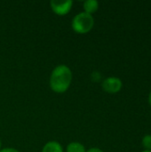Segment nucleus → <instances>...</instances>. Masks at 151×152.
<instances>
[{"label":"nucleus","mask_w":151,"mask_h":152,"mask_svg":"<svg viewBox=\"0 0 151 152\" xmlns=\"http://www.w3.org/2000/svg\"><path fill=\"white\" fill-rule=\"evenodd\" d=\"M86 152H104L103 151H101V149L99 148H96V147H93V148H91L89 150H87Z\"/></svg>","instance_id":"nucleus-10"},{"label":"nucleus","mask_w":151,"mask_h":152,"mask_svg":"<svg viewBox=\"0 0 151 152\" xmlns=\"http://www.w3.org/2000/svg\"><path fill=\"white\" fill-rule=\"evenodd\" d=\"M83 8L84 12L89 14L94 13L98 9H99V2L96 0H87L85 1L83 4Z\"/></svg>","instance_id":"nucleus-6"},{"label":"nucleus","mask_w":151,"mask_h":152,"mask_svg":"<svg viewBox=\"0 0 151 152\" xmlns=\"http://www.w3.org/2000/svg\"><path fill=\"white\" fill-rule=\"evenodd\" d=\"M73 75L69 67L61 64L56 66L51 73L49 85L56 94L65 93L70 86Z\"/></svg>","instance_id":"nucleus-1"},{"label":"nucleus","mask_w":151,"mask_h":152,"mask_svg":"<svg viewBox=\"0 0 151 152\" xmlns=\"http://www.w3.org/2000/svg\"><path fill=\"white\" fill-rule=\"evenodd\" d=\"M123 86L122 80L117 77H109L105 78L101 83V87L103 91L108 94H117L118 93Z\"/></svg>","instance_id":"nucleus-3"},{"label":"nucleus","mask_w":151,"mask_h":152,"mask_svg":"<svg viewBox=\"0 0 151 152\" xmlns=\"http://www.w3.org/2000/svg\"><path fill=\"white\" fill-rule=\"evenodd\" d=\"M66 152H86L85 147L78 142H72L68 144Z\"/></svg>","instance_id":"nucleus-7"},{"label":"nucleus","mask_w":151,"mask_h":152,"mask_svg":"<svg viewBox=\"0 0 151 152\" xmlns=\"http://www.w3.org/2000/svg\"><path fill=\"white\" fill-rule=\"evenodd\" d=\"M142 152H151V151H148V150H144V151H142Z\"/></svg>","instance_id":"nucleus-12"},{"label":"nucleus","mask_w":151,"mask_h":152,"mask_svg":"<svg viewBox=\"0 0 151 152\" xmlns=\"http://www.w3.org/2000/svg\"><path fill=\"white\" fill-rule=\"evenodd\" d=\"M149 103H150V105L151 106V91L150 93V94H149Z\"/></svg>","instance_id":"nucleus-11"},{"label":"nucleus","mask_w":151,"mask_h":152,"mask_svg":"<svg viewBox=\"0 0 151 152\" xmlns=\"http://www.w3.org/2000/svg\"><path fill=\"white\" fill-rule=\"evenodd\" d=\"M142 144L145 150L151 151V134H146L142 138Z\"/></svg>","instance_id":"nucleus-8"},{"label":"nucleus","mask_w":151,"mask_h":152,"mask_svg":"<svg viewBox=\"0 0 151 152\" xmlns=\"http://www.w3.org/2000/svg\"><path fill=\"white\" fill-rule=\"evenodd\" d=\"M93 16L85 12L76 14L71 21V28L77 34H86L93 29Z\"/></svg>","instance_id":"nucleus-2"},{"label":"nucleus","mask_w":151,"mask_h":152,"mask_svg":"<svg viewBox=\"0 0 151 152\" xmlns=\"http://www.w3.org/2000/svg\"><path fill=\"white\" fill-rule=\"evenodd\" d=\"M42 152H64L63 151V148L61 146V144L56 141H50L47 142L43 149Z\"/></svg>","instance_id":"nucleus-5"},{"label":"nucleus","mask_w":151,"mask_h":152,"mask_svg":"<svg viewBox=\"0 0 151 152\" xmlns=\"http://www.w3.org/2000/svg\"><path fill=\"white\" fill-rule=\"evenodd\" d=\"M1 146H2V143H1V140H0V150H1Z\"/></svg>","instance_id":"nucleus-13"},{"label":"nucleus","mask_w":151,"mask_h":152,"mask_svg":"<svg viewBox=\"0 0 151 152\" xmlns=\"http://www.w3.org/2000/svg\"><path fill=\"white\" fill-rule=\"evenodd\" d=\"M72 5H73V2L71 0H67V1L52 0L50 2V6L52 11L59 16L67 15L70 12Z\"/></svg>","instance_id":"nucleus-4"},{"label":"nucleus","mask_w":151,"mask_h":152,"mask_svg":"<svg viewBox=\"0 0 151 152\" xmlns=\"http://www.w3.org/2000/svg\"><path fill=\"white\" fill-rule=\"evenodd\" d=\"M0 152H20L18 150L14 149V148H4V149H1Z\"/></svg>","instance_id":"nucleus-9"}]
</instances>
